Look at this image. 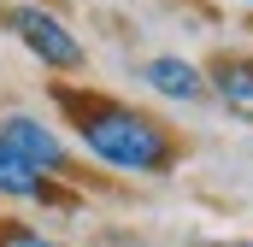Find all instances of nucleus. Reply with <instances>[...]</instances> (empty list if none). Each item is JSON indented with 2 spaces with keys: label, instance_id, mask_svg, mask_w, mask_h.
Wrapping results in <instances>:
<instances>
[{
  "label": "nucleus",
  "instance_id": "20e7f679",
  "mask_svg": "<svg viewBox=\"0 0 253 247\" xmlns=\"http://www.w3.org/2000/svg\"><path fill=\"white\" fill-rule=\"evenodd\" d=\"M0 200H24V206H71L77 212V194L42 171H30L6 141H0Z\"/></svg>",
  "mask_w": 253,
  "mask_h": 247
},
{
  "label": "nucleus",
  "instance_id": "7ed1b4c3",
  "mask_svg": "<svg viewBox=\"0 0 253 247\" xmlns=\"http://www.w3.org/2000/svg\"><path fill=\"white\" fill-rule=\"evenodd\" d=\"M0 141L30 165V171H42V177H71V147H65V135L53 129L47 118H36V112H0Z\"/></svg>",
  "mask_w": 253,
  "mask_h": 247
},
{
  "label": "nucleus",
  "instance_id": "423d86ee",
  "mask_svg": "<svg viewBox=\"0 0 253 247\" xmlns=\"http://www.w3.org/2000/svg\"><path fill=\"white\" fill-rule=\"evenodd\" d=\"M206 88H212L224 106L253 112V59H218V65H212V77H206Z\"/></svg>",
  "mask_w": 253,
  "mask_h": 247
},
{
  "label": "nucleus",
  "instance_id": "0eeeda50",
  "mask_svg": "<svg viewBox=\"0 0 253 247\" xmlns=\"http://www.w3.org/2000/svg\"><path fill=\"white\" fill-rule=\"evenodd\" d=\"M0 247H65V242L42 236V230H30L24 218H0Z\"/></svg>",
  "mask_w": 253,
  "mask_h": 247
},
{
  "label": "nucleus",
  "instance_id": "1a4fd4ad",
  "mask_svg": "<svg viewBox=\"0 0 253 247\" xmlns=\"http://www.w3.org/2000/svg\"><path fill=\"white\" fill-rule=\"evenodd\" d=\"M248 6H253V0H248Z\"/></svg>",
  "mask_w": 253,
  "mask_h": 247
},
{
  "label": "nucleus",
  "instance_id": "f257e3e1",
  "mask_svg": "<svg viewBox=\"0 0 253 247\" xmlns=\"http://www.w3.org/2000/svg\"><path fill=\"white\" fill-rule=\"evenodd\" d=\"M59 112L71 118L77 141L88 147L94 165L118 171V177H171L183 159V135L171 124H159L141 106H124L112 94H88V88H53Z\"/></svg>",
  "mask_w": 253,
  "mask_h": 247
},
{
  "label": "nucleus",
  "instance_id": "f03ea898",
  "mask_svg": "<svg viewBox=\"0 0 253 247\" xmlns=\"http://www.w3.org/2000/svg\"><path fill=\"white\" fill-rule=\"evenodd\" d=\"M0 30H6L12 41H24V53H36L47 71H59V77H77V71L88 65L77 30L65 24L53 6H42V0H6V6H0Z\"/></svg>",
  "mask_w": 253,
  "mask_h": 247
},
{
  "label": "nucleus",
  "instance_id": "39448f33",
  "mask_svg": "<svg viewBox=\"0 0 253 247\" xmlns=\"http://www.w3.org/2000/svg\"><path fill=\"white\" fill-rule=\"evenodd\" d=\"M141 82L159 94V100H177V106H200L212 88H206V71L183 53H153V59L141 65Z\"/></svg>",
  "mask_w": 253,
  "mask_h": 247
},
{
  "label": "nucleus",
  "instance_id": "6e6552de",
  "mask_svg": "<svg viewBox=\"0 0 253 247\" xmlns=\"http://www.w3.org/2000/svg\"><path fill=\"white\" fill-rule=\"evenodd\" d=\"M200 247H253V242H200Z\"/></svg>",
  "mask_w": 253,
  "mask_h": 247
}]
</instances>
